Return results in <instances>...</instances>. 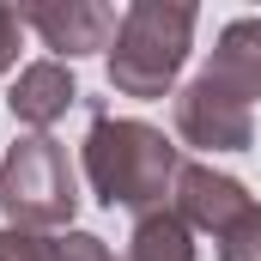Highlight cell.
<instances>
[{
	"label": "cell",
	"mask_w": 261,
	"mask_h": 261,
	"mask_svg": "<svg viewBox=\"0 0 261 261\" xmlns=\"http://www.w3.org/2000/svg\"><path fill=\"white\" fill-rule=\"evenodd\" d=\"M79 170L91 182V195L103 200L110 213H158L170 206L176 170H182V146H170L164 128L140 122V116H110L91 103V128L79 146Z\"/></svg>",
	"instance_id": "6da1fadb"
},
{
	"label": "cell",
	"mask_w": 261,
	"mask_h": 261,
	"mask_svg": "<svg viewBox=\"0 0 261 261\" xmlns=\"http://www.w3.org/2000/svg\"><path fill=\"white\" fill-rule=\"evenodd\" d=\"M195 24H200V12L189 0H134V6H122L116 43L103 55L110 91L134 97V103L176 97V79L195 55Z\"/></svg>",
	"instance_id": "7a4b0ae2"
},
{
	"label": "cell",
	"mask_w": 261,
	"mask_h": 261,
	"mask_svg": "<svg viewBox=\"0 0 261 261\" xmlns=\"http://www.w3.org/2000/svg\"><path fill=\"white\" fill-rule=\"evenodd\" d=\"M0 213L18 231L55 237L73 231L79 213V170L55 134H18L0 158Z\"/></svg>",
	"instance_id": "3957f363"
},
{
	"label": "cell",
	"mask_w": 261,
	"mask_h": 261,
	"mask_svg": "<svg viewBox=\"0 0 261 261\" xmlns=\"http://www.w3.org/2000/svg\"><path fill=\"white\" fill-rule=\"evenodd\" d=\"M170 206L182 213L189 231L213 237V261H261V200L231 170H213L200 158H182Z\"/></svg>",
	"instance_id": "277c9868"
},
{
	"label": "cell",
	"mask_w": 261,
	"mask_h": 261,
	"mask_svg": "<svg viewBox=\"0 0 261 261\" xmlns=\"http://www.w3.org/2000/svg\"><path fill=\"white\" fill-rule=\"evenodd\" d=\"M170 128L182 146H195V152H249L255 146V116H249V103L243 97H231L219 79H206L195 73L189 85H176V97H170Z\"/></svg>",
	"instance_id": "5b68a950"
},
{
	"label": "cell",
	"mask_w": 261,
	"mask_h": 261,
	"mask_svg": "<svg viewBox=\"0 0 261 261\" xmlns=\"http://www.w3.org/2000/svg\"><path fill=\"white\" fill-rule=\"evenodd\" d=\"M18 18H24V31L43 37L49 61H67V67L79 55H110L116 24H122V12L103 0H37V6H18Z\"/></svg>",
	"instance_id": "8992f818"
},
{
	"label": "cell",
	"mask_w": 261,
	"mask_h": 261,
	"mask_svg": "<svg viewBox=\"0 0 261 261\" xmlns=\"http://www.w3.org/2000/svg\"><path fill=\"white\" fill-rule=\"evenodd\" d=\"M73 103H79V79H73L67 61H49V55L31 61V67H18V79L6 91V110H12V122L24 134H49Z\"/></svg>",
	"instance_id": "52a82bcc"
},
{
	"label": "cell",
	"mask_w": 261,
	"mask_h": 261,
	"mask_svg": "<svg viewBox=\"0 0 261 261\" xmlns=\"http://www.w3.org/2000/svg\"><path fill=\"white\" fill-rule=\"evenodd\" d=\"M200 73H206V79H219L231 97L261 103V12L231 18V24L213 37V55H206Z\"/></svg>",
	"instance_id": "ba28073f"
},
{
	"label": "cell",
	"mask_w": 261,
	"mask_h": 261,
	"mask_svg": "<svg viewBox=\"0 0 261 261\" xmlns=\"http://www.w3.org/2000/svg\"><path fill=\"white\" fill-rule=\"evenodd\" d=\"M122 261H195V231L182 225L176 206L140 213L134 231H128V255Z\"/></svg>",
	"instance_id": "9c48e42d"
},
{
	"label": "cell",
	"mask_w": 261,
	"mask_h": 261,
	"mask_svg": "<svg viewBox=\"0 0 261 261\" xmlns=\"http://www.w3.org/2000/svg\"><path fill=\"white\" fill-rule=\"evenodd\" d=\"M49 261H116V249L97 231H55L49 237Z\"/></svg>",
	"instance_id": "30bf717a"
},
{
	"label": "cell",
	"mask_w": 261,
	"mask_h": 261,
	"mask_svg": "<svg viewBox=\"0 0 261 261\" xmlns=\"http://www.w3.org/2000/svg\"><path fill=\"white\" fill-rule=\"evenodd\" d=\"M0 261H49V237L18 231V225H0Z\"/></svg>",
	"instance_id": "8fae6325"
},
{
	"label": "cell",
	"mask_w": 261,
	"mask_h": 261,
	"mask_svg": "<svg viewBox=\"0 0 261 261\" xmlns=\"http://www.w3.org/2000/svg\"><path fill=\"white\" fill-rule=\"evenodd\" d=\"M18 43H24V18H18V6H0V73L18 67Z\"/></svg>",
	"instance_id": "7c38bea8"
}]
</instances>
